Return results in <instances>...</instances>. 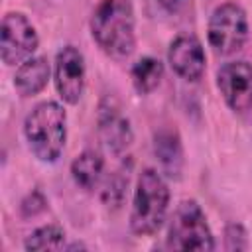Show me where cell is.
<instances>
[{"instance_id":"11","label":"cell","mask_w":252,"mask_h":252,"mask_svg":"<svg viewBox=\"0 0 252 252\" xmlns=\"http://www.w3.org/2000/svg\"><path fill=\"white\" fill-rule=\"evenodd\" d=\"M49 75H51V67L45 57H41V55L30 57L24 63H20V67L16 69L14 87L18 91V94L24 98L35 96L37 93H41L45 89Z\"/></svg>"},{"instance_id":"18","label":"cell","mask_w":252,"mask_h":252,"mask_svg":"<svg viewBox=\"0 0 252 252\" xmlns=\"http://www.w3.org/2000/svg\"><path fill=\"white\" fill-rule=\"evenodd\" d=\"M159 2V6L165 10V12H169V14H179L187 4H189V0H158Z\"/></svg>"},{"instance_id":"19","label":"cell","mask_w":252,"mask_h":252,"mask_svg":"<svg viewBox=\"0 0 252 252\" xmlns=\"http://www.w3.org/2000/svg\"><path fill=\"white\" fill-rule=\"evenodd\" d=\"M33 199H35V193L30 195V201H24V203H22V213H24V217H32V215H35L37 211H43L45 203H37V205H35Z\"/></svg>"},{"instance_id":"9","label":"cell","mask_w":252,"mask_h":252,"mask_svg":"<svg viewBox=\"0 0 252 252\" xmlns=\"http://www.w3.org/2000/svg\"><path fill=\"white\" fill-rule=\"evenodd\" d=\"M98 134L102 144L116 156H122L130 144H132V128H130V120L124 116L120 104L112 98L106 96L100 106H98Z\"/></svg>"},{"instance_id":"3","label":"cell","mask_w":252,"mask_h":252,"mask_svg":"<svg viewBox=\"0 0 252 252\" xmlns=\"http://www.w3.org/2000/svg\"><path fill=\"white\" fill-rule=\"evenodd\" d=\"M169 209V189L163 177L152 169L146 167L140 171L134 197H132V211H130V228L138 236H150L156 234Z\"/></svg>"},{"instance_id":"2","label":"cell","mask_w":252,"mask_h":252,"mask_svg":"<svg viewBox=\"0 0 252 252\" xmlns=\"http://www.w3.org/2000/svg\"><path fill=\"white\" fill-rule=\"evenodd\" d=\"M30 152L45 163L57 161L67 140V112L55 100L39 102L24 120Z\"/></svg>"},{"instance_id":"8","label":"cell","mask_w":252,"mask_h":252,"mask_svg":"<svg viewBox=\"0 0 252 252\" xmlns=\"http://www.w3.org/2000/svg\"><path fill=\"white\" fill-rule=\"evenodd\" d=\"M217 87L234 112H246L252 108V65L246 61L224 63L217 71Z\"/></svg>"},{"instance_id":"10","label":"cell","mask_w":252,"mask_h":252,"mask_svg":"<svg viewBox=\"0 0 252 252\" xmlns=\"http://www.w3.org/2000/svg\"><path fill=\"white\" fill-rule=\"evenodd\" d=\"M167 61L181 79L199 81L205 73V63H207L203 43L193 33H181L169 43Z\"/></svg>"},{"instance_id":"17","label":"cell","mask_w":252,"mask_h":252,"mask_svg":"<svg viewBox=\"0 0 252 252\" xmlns=\"http://www.w3.org/2000/svg\"><path fill=\"white\" fill-rule=\"evenodd\" d=\"M224 248L226 250H248V234L240 222H230L224 228Z\"/></svg>"},{"instance_id":"7","label":"cell","mask_w":252,"mask_h":252,"mask_svg":"<svg viewBox=\"0 0 252 252\" xmlns=\"http://www.w3.org/2000/svg\"><path fill=\"white\" fill-rule=\"evenodd\" d=\"M85 77H87V67L83 53L75 45L61 47L55 57L53 81L57 94L67 104H77L81 100L85 91Z\"/></svg>"},{"instance_id":"5","label":"cell","mask_w":252,"mask_h":252,"mask_svg":"<svg viewBox=\"0 0 252 252\" xmlns=\"http://www.w3.org/2000/svg\"><path fill=\"white\" fill-rule=\"evenodd\" d=\"M207 37L217 55H232L240 51L248 39V18L244 8L236 2L219 4L211 14Z\"/></svg>"},{"instance_id":"14","label":"cell","mask_w":252,"mask_h":252,"mask_svg":"<svg viewBox=\"0 0 252 252\" xmlns=\"http://www.w3.org/2000/svg\"><path fill=\"white\" fill-rule=\"evenodd\" d=\"M132 85L140 94L154 93L163 77V65L156 57H142L132 65Z\"/></svg>"},{"instance_id":"4","label":"cell","mask_w":252,"mask_h":252,"mask_svg":"<svg viewBox=\"0 0 252 252\" xmlns=\"http://www.w3.org/2000/svg\"><path fill=\"white\" fill-rule=\"evenodd\" d=\"M167 248L171 250H213L215 240L207 217L197 201H181L167 226Z\"/></svg>"},{"instance_id":"15","label":"cell","mask_w":252,"mask_h":252,"mask_svg":"<svg viewBox=\"0 0 252 252\" xmlns=\"http://www.w3.org/2000/svg\"><path fill=\"white\" fill-rule=\"evenodd\" d=\"M26 250H61L65 248V230L57 224L35 228L24 242Z\"/></svg>"},{"instance_id":"1","label":"cell","mask_w":252,"mask_h":252,"mask_svg":"<svg viewBox=\"0 0 252 252\" xmlns=\"http://www.w3.org/2000/svg\"><path fill=\"white\" fill-rule=\"evenodd\" d=\"M91 33L106 55L114 59L128 57L136 47V26L130 2L98 0L91 14Z\"/></svg>"},{"instance_id":"13","label":"cell","mask_w":252,"mask_h":252,"mask_svg":"<svg viewBox=\"0 0 252 252\" xmlns=\"http://www.w3.org/2000/svg\"><path fill=\"white\" fill-rule=\"evenodd\" d=\"M102 173H104V159L98 152L94 150H85L81 152L73 163H71V175H73V181L85 189V191H93L100 179H102Z\"/></svg>"},{"instance_id":"6","label":"cell","mask_w":252,"mask_h":252,"mask_svg":"<svg viewBox=\"0 0 252 252\" xmlns=\"http://www.w3.org/2000/svg\"><path fill=\"white\" fill-rule=\"evenodd\" d=\"M37 45H39L37 32L22 12H8L2 18L0 55L6 65L24 63L33 55Z\"/></svg>"},{"instance_id":"16","label":"cell","mask_w":252,"mask_h":252,"mask_svg":"<svg viewBox=\"0 0 252 252\" xmlns=\"http://www.w3.org/2000/svg\"><path fill=\"white\" fill-rule=\"evenodd\" d=\"M128 173H130V167L122 165L106 179V183L102 187V201L106 205H112V207L122 205L124 195H126V187H128Z\"/></svg>"},{"instance_id":"12","label":"cell","mask_w":252,"mask_h":252,"mask_svg":"<svg viewBox=\"0 0 252 252\" xmlns=\"http://www.w3.org/2000/svg\"><path fill=\"white\" fill-rule=\"evenodd\" d=\"M154 154L159 159L161 169L169 177H179L181 167H183V148L175 132L171 130L158 132L154 140Z\"/></svg>"}]
</instances>
